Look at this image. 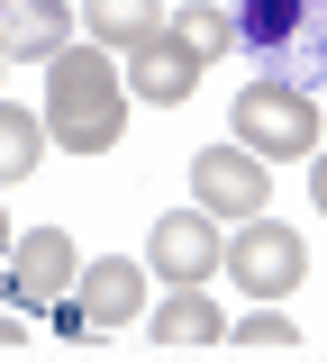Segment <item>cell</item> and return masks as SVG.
<instances>
[{"instance_id": "6da1fadb", "label": "cell", "mask_w": 327, "mask_h": 363, "mask_svg": "<svg viewBox=\"0 0 327 363\" xmlns=\"http://www.w3.org/2000/svg\"><path fill=\"white\" fill-rule=\"evenodd\" d=\"M128 128V73L109 64V45H64L46 55V136L64 155H109Z\"/></svg>"}, {"instance_id": "7a4b0ae2", "label": "cell", "mask_w": 327, "mask_h": 363, "mask_svg": "<svg viewBox=\"0 0 327 363\" xmlns=\"http://www.w3.org/2000/svg\"><path fill=\"white\" fill-rule=\"evenodd\" d=\"M228 136H236V145H255L264 164H309V155H318V100H309L300 82H273V73H264V82L236 91Z\"/></svg>"}, {"instance_id": "3957f363", "label": "cell", "mask_w": 327, "mask_h": 363, "mask_svg": "<svg viewBox=\"0 0 327 363\" xmlns=\"http://www.w3.org/2000/svg\"><path fill=\"white\" fill-rule=\"evenodd\" d=\"M218 272H236V291H255V300H291V291L309 281V245H300L282 218H245L228 236Z\"/></svg>"}, {"instance_id": "277c9868", "label": "cell", "mask_w": 327, "mask_h": 363, "mask_svg": "<svg viewBox=\"0 0 327 363\" xmlns=\"http://www.w3.org/2000/svg\"><path fill=\"white\" fill-rule=\"evenodd\" d=\"M191 200L209 209V218H264L273 209V173H264V155L255 145H200L191 155Z\"/></svg>"}, {"instance_id": "5b68a950", "label": "cell", "mask_w": 327, "mask_h": 363, "mask_svg": "<svg viewBox=\"0 0 327 363\" xmlns=\"http://www.w3.org/2000/svg\"><path fill=\"white\" fill-rule=\"evenodd\" d=\"M228 255V236L209 227V209H164V218L145 227V272L173 291V281H209Z\"/></svg>"}, {"instance_id": "8992f818", "label": "cell", "mask_w": 327, "mask_h": 363, "mask_svg": "<svg viewBox=\"0 0 327 363\" xmlns=\"http://www.w3.org/2000/svg\"><path fill=\"white\" fill-rule=\"evenodd\" d=\"M73 281H82V255H73L64 227H37V236L9 245V300H18V309H55Z\"/></svg>"}, {"instance_id": "52a82bcc", "label": "cell", "mask_w": 327, "mask_h": 363, "mask_svg": "<svg viewBox=\"0 0 327 363\" xmlns=\"http://www.w3.org/2000/svg\"><path fill=\"white\" fill-rule=\"evenodd\" d=\"M73 300H82V327H92V336H109V327H128V318L145 309V264L100 255V264L73 281Z\"/></svg>"}, {"instance_id": "ba28073f", "label": "cell", "mask_w": 327, "mask_h": 363, "mask_svg": "<svg viewBox=\"0 0 327 363\" xmlns=\"http://www.w3.org/2000/svg\"><path fill=\"white\" fill-rule=\"evenodd\" d=\"M118 73H128V91L155 100V109H182L191 82H200V64L173 45V28H164V37H145V45H128V64H118Z\"/></svg>"}, {"instance_id": "9c48e42d", "label": "cell", "mask_w": 327, "mask_h": 363, "mask_svg": "<svg viewBox=\"0 0 327 363\" xmlns=\"http://www.w3.org/2000/svg\"><path fill=\"white\" fill-rule=\"evenodd\" d=\"M0 37L18 64H46L73 45V0H0Z\"/></svg>"}, {"instance_id": "30bf717a", "label": "cell", "mask_w": 327, "mask_h": 363, "mask_svg": "<svg viewBox=\"0 0 327 363\" xmlns=\"http://www.w3.org/2000/svg\"><path fill=\"white\" fill-rule=\"evenodd\" d=\"M155 336H164V345H218V336H228V318H218V300H209L200 281H173V291H164V309H155Z\"/></svg>"}, {"instance_id": "8fae6325", "label": "cell", "mask_w": 327, "mask_h": 363, "mask_svg": "<svg viewBox=\"0 0 327 363\" xmlns=\"http://www.w3.org/2000/svg\"><path fill=\"white\" fill-rule=\"evenodd\" d=\"M173 45H182L191 64H228L236 55V18L218 0H182V9H173Z\"/></svg>"}, {"instance_id": "7c38bea8", "label": "cell", "mask_w": 327, "mask_h": 363, "mask_svg": "<svg viewBox=\"0 0 327 363\" xmlns=\"http://www.w3.org/2000/svg\"><path fill=\"white\" fill-rule=\"evenodd\" d=\"M145 37H164V0H92V45L128 55Z\"/></svg>"}, {"instance_id": "4fadbf2b", "label": "cell", "mask_w": 327, "mask_h": 363, "mask_svg": "<svg viewBox=\"0 0 327 363\" xmlns=\"http://www.w3.org/2000/svg\"><path fill=\"white\" fill-rule=\"evenodd\" d=\"M37 164H46V128H37L28 109H9V100H0V182H28Z\"/></svg>"}, {"instance_id": "5bb4252c", "label": "cell", "mask_w": 327, "mask_h": 363, "mask_svg": "<svg viewBox=\"0 0 327 363\" xmlns=\"http://www.w3.org/2000/svg\"><path fill=\"white\" fill-rule=\"evenodd\" d=\"M236 345H300V327H291V309H282V300H264V309H245L228 327Z\"/></svg>"}, {"instance_id": "9a60e30c", "label": "cell", "mask_w": 327, "mask_h": 363, "mask_svg": "<svg viewBox=\"0 0 327 363\" xmlns=\"http://www.w3.org/2000/svg\"><path fill=\"white\" fill-rule=\"evenodd\" d=\"M291 28H300V0H255L236 18V37H291Z\"/></svg>"}, {"instance_id": "2e32d148", "label": "cell", "mask_w": 327, "mask_h": 363, "mask_svg": "<svg viewBox=\"0 0 327 363\" xmlns=\"http://www.w3.org/2000/svg\"><path fill=\"white\" fill-rule=\"evenodd\" d=\"M0 345H28V309H18V300L0 309Z\"/></svg>"}, {"instance_id": "e0dca14e", "label": "cell", "mask_w": 327, "mask_h": 363, "mask_svg": "<svg viewBox=\"0 0 327 363\" xmlns=\"http://www.w3.org/2000/svg\"><path fill=\"white\" fill-rule=\"evenodd\" d=\"M309 200H318V218H327V155H309Z\"/></svg>"}, {"instance_id": "ac0fdd59", "label": "cell", "mask_w": 327, "mask_h": 363, "mask_svg": "<svg viewBox=\"0 0 327 363\" xmlns=\"http://www.w3.org/2000/svg\"><path fill=\"white\" fill-rule=\"evenodd\" d=\"M9 245H18V236H9V218H0V264H9Z\"/></svg>"}, {"instance_id": "d6986e66", "label": "cell", "mask_w": 327, "mask_h": 363, "mask_svg": "<svg viewBox=\"0 0 327 363\" xmlns=\"http://www.w3.org/2000/svg\"><path fill=\"white\" fill-rule=\"evenodd\" d=\"M0 73H9V37H0Z\"/></svg>"}]
</instances>
